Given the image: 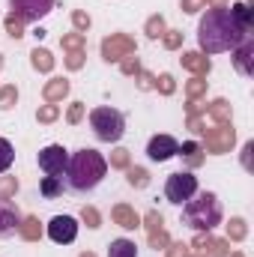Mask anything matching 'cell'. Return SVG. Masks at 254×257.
Returning <instances> with one entry per match:
<instances>
[{
  "label": "cell",
  "mask_w": 254,
  "mask_h": 257,
  "mask_svg": "<svg viewBox=\"0 0 254 257\" xmlns=\"http://www.w3.org/2000/svg\"><path fill=\"white\" fill-rule=\"evenodd\" d=\"M18 192V177H0V200H9Z\"/></svg>",
  "instance_id": "ab89813d"
},
{
  "label": "cell",
  "mask_w": 254,
  "mask_h": 257,
  "mask_svg": "<svg viewBox=\"0 0 254 257\" xmlns=\"http://www.w3.org/2000/svg\"><path fill=\"white\" fill-rule=\"evenodd\" d=\"M203 153H212V156H224L233 150V141H236V132L233 126H215V128H203Z\"/></svg>",
  "instance_id": "52a82bcc"
},
{
  "label": "cell",
  "mask_w": 254,
  "mask_h": 257,
  "mask_svg": "<svg viewBox=\"0 0 254 257\" xmlns=\"http://www.w3.org/2000/svg\"><path fill=\"white\" fill-rule=\"evenodd\" d=\"M84 42H87L84 33H66L63 39H60L63 51H84Z\"/></svg>",
  "instance_id": "836d02e7"
},
{
  "label": "cell",
  "mask_w": 254,
  "mask_h": 257,
  "mask_svg": "<svg viewBox=\"0 0 254 257\" xmlns=\"http://www.w3.org/2000/svg\"><path fill=\"white\" fill-rule=\"evenodd\" d=\"M99 48H102V60L105 63H120L129 54H138V42L129 33H111V36H105Z\"/></svg>",
  "instance_id": "8992f818"
},
{
  "label": "cell",
  "mask_w": 254,
  "mask_h": 257,
  "mask_svg": "<svg viewBox=\"0 0 254 257\" xmlns=\"http://www.w3.org/2000/svg\"><path fill=\"white\" fill-rule=\"evenodd\" d=\"M78 257H96V254H93V251H81Z\"/></svg>",
  "instance_id": "816d5d0a"
},
{
  "label": "cell",
  "mask_w": 254,
  "mask_h": 257,
  "mask_svg": "<svg viewBox=\"0 0 254 257\" xmlns=\"http://www.w3.org/2000/svg\"><path fill=\"white\" fill-rule=\"evenodd\" d=\"M186 111H189V114H203V108H200L197 102H191V99H189V105H186Z\"/></svg>",
  "instance_id": "f907efd6"
},
{
  "label": "cell",
  "mask_w": 254,
  "mask_h": 257,
  "mask_svg": "<svg viewBox=\"0 0 254 257\" xmlns=\"http://www.w3.org/2000/svg\"><path fill=\"white\" fill-rule=\"evenodd\" d=\"M84 51H69V57H66V69H72V72H78L81 66H84Z\"/></svg>",
  "instance_id": "bcb514c9"
},
{
  "label": "cell",
  "mask_w": 254,
  "mask_h": 257,
  "mask_svg": "<svg viewBox=\"0 0 254 257\" xmlns=\"http://www.w3.org/2000/svg\"><path fill=\"white\" fill-rule=\"evenodd\" d=\"M245 36H251V30H245L230 6L221 9H206V15L197 21V45L200 54H221V51H233Z\"/></svg>",
  "instance_id": "6da1fadb"
},
{
  "label": "cell",
  "mask_w": 254,
  "mask_h": 257,
  "mask_svg": "<svg viewBox=\"0 0 254 257\" xmlns=\"http://www.w3.org/2000/svg\"><path fill=\"white\" fill-rule=\"evenodd\" d=\"M120 72H123V75H138V72H141V60H138L135 54L123 57V60H120Z\"/></svg>",
  "instance_id": "7bdbcfd3"
},
{
  "label": "cell",
  "mask_w": 254,
  "mask_h": 257,
  "mask_svg": "<svg viewBox=\"0 0 254 257\" xmlns=\"http://www.w3.org/2000/svg\"><path fill=\"white\" fill-rule=\"evenodd\" d=\"M165 254L168 257H191V251H189L186 242H174V239H171V245L165 248Z\"/></svg>",
  "instance_id": "ee69618b"
},
{
  "label": "cell",
  "mask_w": 254,
  "mask_h": 257,
  "mask_svg": "<svg viewBox=\"0 0 254 257\" xmlns=\"http://www.w3.org/2000/svg\"><path fill=\"white\" fill-rule=\"evenodd\" d=\"M147 242H150V248H153V251H159V248L165 251V248L171 245V233L162 227V230H156V233H147Z\"/></svg>",
  "instance_id": "1f68e13d"
},
{
  "label": "cell",
  "mask_w": 254,
  "mask_h": 257,
  "mask_svg": "<svg viewBox=\"0 0 254 257\" xmlns=\"http://www.w3.org/2000/svg\"><path fill=\"white\" fill-rule=\"evenodd\" d=\"M21 218H24V215L18 212V206H12L9 200H0V239L15 236V233H18Z\"/></svg>",
  "instance_id": "4fadbf2b"
},
{
  "label": "cell",
  "mask_w": 254,
  "mask_h": 257,
  "mask_svg": "<svg viewBox=\"0 0 254 257\" xmlns=\"http://www.w3.org/2000/svg\"><path fill=\"white\" fill-rule=\"evenodd\" d=\"M18 105V87L15 84H3L0 87V111H12Z\"/></svg>",
  "instance_id": "83f0119b"
},
{
  "label": "cell",
  "mask_w": 254,
  "mask_h": 257,
  "mask_svg": "<svg viewBox=\"0 0 254 257\" xmlns=\"http://www.w3.org/2000/svg\"><path fill=\"white\" fill-rule=\"evenodd\" d=\"M203 3H206V0H203Z\"/></svg>",
  "instance_id": "6f0895ef"
},
{
  "label": "cell",
  "mask_w": 254,
  "mask_h": 257,
  "mask_svg": "<svg viewBox=\"0 0 254 257\" xmlns=\"http://www.w3.org/2000/svg\"><path fill=\"white\" fill-rule=\"evenodd\" d=\"M30 66H33L36 72H45V75H48V72H54V54H51L48 48H39V45H36V48L30 51Z\"/></svg>",
  "instance_id": "d6986e66"
},
{
  "label": "cell",
  "mask_w": 254,
  "mask_h": 257,
  "mask_svg": "<svg viewBox=\"0 0 254 257\" xmlns=\"http://www.w3.org/2000/svg\"><path fill=\"white\" fill-rule=\"evenodd\" d=\"M108 257H138V245H135V239H126V236L114 239V242L108 245Z\"/></svg>",
  "instance_id": "7402d4cb"
},
{
  "label": "cell",
  "mask_w": 254,
  "mask_h": 257,
  "mask_svg": "<svg viewBox=\"0 0 254 257\" xmlns=\"http://www.w3.org/2000/svg\"><path fill=\"white\" fill-rule=\"evenodd\" d=\"M126 183L132 189H147V186H150V171H147V168H138V165H129L126 168Z\"/></svg>",
  "instance_id": "cb8c5ba5"
},
{
  "label": "cell",
  "mask_w": 254,
  "mask_h": 257,
  "mask_svg": "<svg viewBox=\"0 0 254 257\" xmlns=\"http://www.w3.org/2000/svg\"><path fill=\"white\" fill-rule=\"evenodd\" d=\"M251 153H254V144L248 141V144L242 147V168H251V162H248V156H251Z\"/></svg>",
  "instance_id": "681fc988"
},
{
  "label": "cell",
  "mask_w": 254,
  "mask_h": 257,
  "mask_svg": "<svg viewBox=\"0 0 254 257\" xmlns=\"http://www.w3.org/2000/svg\"><path fill=\"white\" fill-rule=\"evenodd\" d=\"M3 24H6V33H9L12 39H21V36H24V21H21V18H18L15 12H9Z\"/></svg>",
  "instance_id": "e575fe53"
},
{
  "label": "cell",
  "mask_w": 254,
  "mask_h": 257,
  "mask_svg": "<svg viewBox=\"0 0 254 257\" xmlns=\"http://www.w3.org/2000/svg\"><path fill=\"white\" fill-rule=\"evenodd\" d=\"M69 90H72V84L66 78H51L42 87V99H45V105H57V102H63L66 96H69Z\"/></svg>",
  "instance_id": "9a60e30c"
},
{
  "label": "cell",
  "mask_w": 254,
  "mask_h": 257,
  "mask_svg": "<svg viewBox=\"0 0 254 257\" xmlns=\"http://www.w3.org/2000/svg\"><path fill=\"white\" fill-rule=\"evenodd\" d=\"M194 194H197V177H194L191 171H180V174H171V177H168V183H165V197H168L174 206L189 203Z\"/></svg>",
  "instance_id": "5b68a950"
},
{
  "label": "cell",
  "mask_w": 254,
  "mask_h": 257,
  "mask_svg": "<svg viewBox=\"0 0 254 257\" xmlns=\"http://www.w3.org/2000/svg\"><path fill=\"white\" fill-rule=\"evenodd\" d=\"M12 162H15V147L6 138H0V174H6L12 168Z\"/></svg>",
  "instance_id": "f1b7e54d"
},
{
  "label": "cell",
  "mask_w": 254,
  "mask_h": 257,
  "mask_svg": "<svg viewBox=\"0 0 254 257\" xmlns=\"http://www.w3.org/2000/svg\"><path fill=\"white\" fill-rule=\"evenodd\" d=\"M135 78H138V90H153V84H156V75H150L147 69H141Z\"/></svg>",
  "instance_id": "f6af8a7d"
},
{
  "label": "cell",
  "mask_w": 254,
  "mask_h": 257,
  "mask_svg": "<svg viewBox=\"0 0 254 257\" xmlns=\"http://www.w3.org/2000/svg\"><path fill=\"white\" fill-rule=\"evenodd\" d=\"M233 66H236V72L239 75H254V39L251 36H245L236 48H233Z\"/></svg>",
  "instance_id": "7c38bea8"
},
{
  "label": "cell",
  "mask_w": 254,
  "mask_h": 257,
  "mask_svg": "<svg viewBox=\"0 0 254 257\" xmlns=\"http://www.w3.org/2000/svg\"><path fill=\"white\" fill-rule=\"evenodd\" d=\"M111 168H117V171H126L129 165H132V153H129L126 147H117L114 153H111V162H108Z\"/></svg>",
  "instance_id": "d6a6232c"
},
{
  "label": "cell",
  "mask_w": 254,
  "mask_h": 257,
  "mask_svg": "<svg viewBox=\"0 0 254 257\" xmlns=\"http://www.w3.org/2000/svg\"><path fill=\"white\" fill-rule=\"evenodd\" d=\"M248 236V224H245V218H230L227 221V242H242Z\"/></svg>",
  "instance_id": "4316f807"
},
{
  "label": "cell",
  "mask_w": 254,
  "mask_h": 257,
  "mask_svg": "<svg viewBox=\"0 0 254 257\" xmlns=\"http://www.w3.org/2000/svg\"><path fill=\"white\" fill-rule=\"evenodd\" d=\"M84 114H87V105H84V102H72L69 111H66V123H69V126H78V123L84 120Z\"/></svg>",
  "instance_id": "f35d334b"
},
{
  "label": "cell",
  "mask_w": 254,
  "mask_h": 257,
  "mask_svg": "<svg viewBox=\"0 0 254 257\" xmlns=\"http://www.w3.org/2000/svg\"><path fill=\"white\" fill-rule=\"evenodd\" d=\"M57 0H9V12H15L24 24H36L54 9Z\"/></svg>",
  "instance_id": "9c48e42d"
},
{
  "label": "cell",
  "mask_w": 254,
  "mask_h": 257,
  "mask_svg": "<svg viewBox=\"0 0 254 257\" xmlns=\"http://www.w3.org/2000/svg\"><path fill=\"white\" fill-rule=\"evenodd\" d=\"M186 126H189L194 135H200V132L206 128V123H203V117H200V114H189V123H186Z\"/></svg>",
  "instance_id": "7dc6e473"
},
{
  "label": "cell",
  "mask_w": 254,
  "mask_h": 257,
  "mask_svg": "<svg viewBox=\"0 0 254 257\" xmlns=\"http://www.w3.org/2000/svg\"><path fill=\"white\" fill-rule=\"evenodd\" d=\"M0 69H3V54H0Z\"/></svg>",
  "instance_id": "11a10c76"
},
{
  "label": "cell",
  "mask_w": 254,
  "mask_h": 257,
  "mask_svg": "<svg viewBox=\"0 0 254 257\" xmlns=\"http://www.w3.org/2000/svg\"><path fill=\"white\" fill-rule=\"evenodd\" d=\"M90 128H93V135H96L99 141L117 144V141L126 135V114L117 111V108H108V105L93 108V111H90Z\"/></svg>",
  "instance_id": "277c9868"
},
{
  "label": "cell",
  "mask_w": 254,
  "mask_h": 257,
  "mask_svg": "<svg viewBox=\"0 0 254 257\" xmlns=\"http://www.w3.org/2000/svg\"><path fill=\"white\" fill-rule=\"evenodd\" d=\"M180 6H183V12H189V15H194V12H200L206 3L203 0H180Z\"/></svg>",
  "instance_id": "c3c4849f"
},
{
  "label": "cell",
  "mask_w": 254,
  "mask_h": 257,
  "mask_svg": "<svg viewBox=\"0 0 254 257\" xmlns=\"http://www.w3.org/2000/svg\"><path fill=\"white\" fill-rule=\"evenodd\" d=\"M180 60H183V69L194 72L197 78H206V75H209V69H212L209 57H206V54H200V51H186Z\"/></svg>",
  "instance_id": "2e32d148"
},
{
  "label": "cell",
  "mask_w": 254,
  "mask_h": 257,
  "mask_svg": "<svg viewBox=\"0 0 254 257\" xmlns=\"http://www.w3.org/2000/svg\"><path fill=\"white\" fill-rule=\"evenodd\" d=\"M66 165H69V150L63 144H48L45 150H39V171L45 177H63Z\"/></svg>",
  "instance_id": "ba28073f"
},
{
  "label": "cell",
  "mask_w": 254,
  "mask_h": 257,
  "mask_svg": "<svg viewBox=\"0 0 254 257\" xmlns=\"http://www.w3.org/2000/svg\"><path fill=\"white\" fill-rule=\"evenodd\" d=\"M245 3H251V0H245Z\"/></svg>",
  "instance_id": "9f6ffc18"
},
{
  "label": "cell",
  "mask_w": 254,
  "mask_h": 257,
  "mask_svg": "<svg viewBox=\"0 0 254 257\" xmlns=\"http://www.w3.org/2000/svg\"><path fill=\"white\" fill-rule=\"evenodd\" d=\"M111 221H114L117 227H123V230H138V227H141V215H138L135 206H129V203H114Z\"/></svg>",
  "instance_id": "5bb4252c"
},
{
  "label": "cell",
  "mask_w": 254,
  "mask_h": 257,
  "mask_svg": "<svg viewBox=\"0 0 254 257\" xmlns=\"http://www.w3.org/2000/svg\"><path fill=\"white\" fill-rule=\"evenodd\" d=\"M227 257H242V251H230Z\"/></svg>",
  "instance_id": "f5cc1de1"
},
{
  "label": "cell",
  "mask_w": 254,
  "mask_h": 257,
  "mask_svg": "<svg viewBox=\"0 0 254 257\" xmlns=\"http://www.w3.org/2000/svg\"><path fill=\"white\" fill-rule=\"evenodd\" d=\"M177 156H183L189 168H200V165H203V147H200L197 141H186V144L177 150Z\"/></svg>",
  "instance_id": "ffe728a7"
},
{
  "label": "cell",
  "mask_w": 254,
  "mask_h": 257,
  "mask_svg": "<svg viewBox=\"0 0 254 257\" xmlns=\"http://www.w3.org/2000/svg\"><path fill=\"white\" fill-rule=\"evenodd\" d=\"M153 90H159L162 96H174V90H177V81H174V75H171V72H162V75L156 78Z\"/></svg>",
  "instance_id": "f546056e"
},
{
  "label": "cell",
  "mask_w": 254,
  "mask_h": 257,
  "mask_svg": "<svg viewBox=\"0 0 254 257\" xmlns=\"http://www.w3.org/2000/svg\"><path fill=\"white\" fill-rule=\"evenodd\" d=\"M72 24H75V33H87L90 24H93V18L84 9H72Z\"/></svg>",
  "instance_id": "74e56055"
},
{
  "label": "cell",
  "mask_w": 254,
  "mask_h": 257,
  "mask_svg": "<svg viewBox=\"0 0 254 257\" xmlns=\"http://www.w3.org/2000/svg\"><path fill=\"white\" fill-rule=\"evenodd\" d=\"M141 224L147 227V233H156V230H162V227H165V218H162V212H159V209H150V212L141 218Z\"/></svg>",
  "instance_id": "4dcf8cb0"
},
{
  "label": "cell",
  "mask_w": 254,
  "mask_h": 257,
  "mask_svg": "<svg viewBox=\"0 0 254 257\" xmlns=\"http://www.w3.org/2000/svg\"><path fill=\"white\" fill-rule=\"evenodd\" d=\"M194 257H206V254H203V251H194Z\"/></svg>",
  "instance_id": "db71d44e"
},
{
  "label": "cell",
  "mask_w": 254,
  "mask_h": 257,
  "mask_svg": "<svg viewBox=\"0 0 254 257\" xmlns=\"http://www.w3.org/2000/svg\"><path fill=\"white\" fill-rule=\"evenodd\" d=\"M108 174V159L99 153V150H90V147H81L69 156V165H66V180H69V189L72 192H93Z\"/></svg>",
  "instance_id": "7a4b0ae2"
},
{
  "label": "cell",
  "mask_w": 254,
  "mask_h": 257,
  "mask_svg": "<svg viewBox=\"0 0 254 257\" xmlns=\"http://www.w3.org/2000/svg\"><path fill=\"white\" fill-rule=\"evenodd\" d=\"M200 251H203L206 257H227V254H230V242H227V239H218V236H209V233H206V239H203Z\"/></svg>",
  "instance_id": "44dd1931"
},
{
  "label": "cell",
  "mask_w": 254,
  "mask_h": 257,
  "mask_svg": "<svg viewBox=\"0 0 254 257\" xmlns=\"http://www.w3.org/2000/svg\"><path fill=\"white\" fill-rule=\"evenodd\" d=\"M57 117H60V108H57V105H42V108L36 111V120H39V123H45V126H48V123H54Z\"/></svg>",
  "instance_id": "b9f144b4"
},
{
  "label": "cell",
  "mask_w": 254,
  "mask_h": 257,
  "mask_svg": "<svg viewBox=\"0 0 254 257\" xmlns=\"http://www.w3.org/2000/svg\"><path fill=\"white\" fill-rule=\"evenodd\" d=\"M203 114H209L218 126H227V123H230V117H233V108H230V102H227V99H215L212 105H206V108H203Z\"/></svg>",
  "instance_id": "e0dca14e"
},
{
  "label": "cell",
  "mask_w": 254,
  "mask_h": 257,
  "mask_svg": "<svg viewBox=\"0 0 254 257\" xmlns=\"http://www.w3.org/2000/svg\"><path fill=\"white\" fill-rule=\"evenodd\" d=\"M162 45H165L168 51H177V48L183 45V30H165V33H162Z\"/></svg>",
  "instance_id": "60d3db41"
},
{
  "label": "cell",
  "mask_w": 254,
  "mask_h": 257,
  "mask_svg": "<svg viewBox=\"0 0 254 257\" xmlns=\"http://www.w3.org/2000/svg\"><path fill=\"white\" fill-rule=\"evenodd\" d=\"M81 221H84L90 230H99V227H102V215H99L96 206H84V209H81Z\"/></svg>",
  "instance_id": "d590c367"
},
{
  "label": "cell",
  "mask_w": 254,
  "mask_h": 257,
  "mask_svg": "<svg viewBox=\"0 0 254 257\" xmlns=\"http://www.w3.org/2000/svg\"><path fill=\"white\" fill-rule=\"evenodd\" d=\"M186 96H189L191 102H197V99H200V96H206V81H203V78H197V75H194V78H191L189 84H186Z\"/></svg>",
  "instance_id": "8d00e7d4"
},
{
  "label": "cell",
  "mask_w": 254,
  "mask_h": 257,
  "mask_svg": "<svg viewBox=\"0 0 254 257\" xmlns=\"http://www.w3.org/2000/svg\"><path fill=\"white\" fill-rule=\"evenodd\" d=\"M39 194H42L45 200L60 197V194H63V177H42V183H39Z\"/></svg>",
  "instance_id": "603a6c76"
},
{
  "label": "cell",
  "mask_w": 254,
  "mask_h": 257,
  "mask_svg": "<svg viewBox=\"0 0 254 257\" xmlns=\"http://www.w3.org/2000/svg\"><path fill=\"white\" fill-rule=\"evenodd\" d=\"M78 218H72V215H54L51 221H48V239L51 242H57V245H69V242H75L78 239Z\"/></svg>",
  "instance_id": "30bf717a"
},
{
  "label": "cell",
  "mask_w": 254,
  "mask_h": 257,
  "mask_svg": "<svg viewBox=\"0 0 254 257\" xmlns=\"http://www.w3.org/2000/svg\"><path fill=\"white\" fill-rule=\"evenodd\" d=\"M18 236L27 239V242H39V239H42V224H39V218H36V215H24L21 224H18Z\"/></svg>",
  "instance_id": "ac0fdd59"
},
{
  "label": "cell",
  "mask_w": 254,
  "mask_h": 257,
  "mask_svg": "<svg viewBox=\"0 0 254 257\" xmlns=\"http://www.w3.org/2000/svg\"><path fill=\"white\" fill-rule=\"evenodd\" d=\"M230 12H233V18L245 27V30H251V24H254V9H251V3H245V0H239V3H233L230 6Z\"/></svg>",
  "instance_id": "d4e9b609"
},
{
  "label": "cell",
  "mask_w": 254,
  "mask_h": 257,
  "mask_svg": "<svg viewBox=\"0 0 254 257\" xmlns=\"http://www.w3.org/2000/svg\"><path fill=\"white\" fill-rule=\"evenodd\" d=\"M183 224L197 233H209L221 224V203L215 192H197L189 203H183Z\"/></svg>",
  "instance_id": "3957f363"
},
{
  "label": "cell",
  "mask_w": 254,
  "mask_h": 257,
  "mask_svg": "<svg viewBox=\"0 0 254 257\" xmlns=\"http://www.w3.org/2000/svg\"><path fill=\"white\" fill-rule=\"evenodd\" d=\"M177 150H180V141H177L174 135H153L150 144H147V156H150V162H159V165L168 162V159H174Z\"/></svg>",
  "instance_id": "8fae6325"
},
{
  "label": "cell",
  "mask_w": 254,
  "mask_h": 257,
  "mask_svg": "<svg viewBox=\"0 0 254 257\" xmlns=\"http://www.w3.org/2000/svg\"><path fill=\"white\" fill-rule=\"evenodd\" d=\"M165 30H168L165 15H150V18H147V24H144L147 39H162V33H165Z\"/></svg>",
  "instance_id": "484cf974"
}]
</instances>
